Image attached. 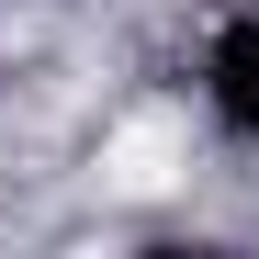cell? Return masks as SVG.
Wrapping results in <instances>:
<instances>
[{"label":"cell","mask_w":259,"mask_h":259,"mask_svg":"<svg viewBox=\"0 0 259 259\" xmlns=\"http://www.w3.org/2000/svg\"><path fill=\"white\" fill-rule=\"evenodd\" d=\"M203 102H214V124H226V136L259 147V12L214 23V46H203Z\"/></svg>","instance_id":"obj_1"}]
</instances>
